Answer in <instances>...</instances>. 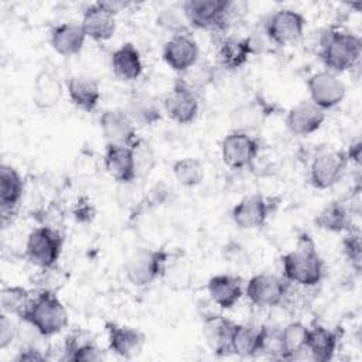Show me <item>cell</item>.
Masks as SVG:
<instances>
[{
  "label": "cell",
  "instance_id": "cell-6",
  "mask_svg": "<svg viewBox=\"0 0 362 362\" xmlns=\"http://www.w3.org/2000/svg\"><path fill=\"white\" fill-rule=\"evenodd\" d=\"M64 247V236L52 226L34 228L25 242V257L40 269L57 266Z\"/></svg>",
  "mask_w": 362,
  "mask_h": 362
},
{
  "label": "cell",
  "instance_id": "cell-38",
  "mask_svg": "<svg viewBox=\"0 0 362 362\" xmlns=\"http://www.w3.org/2000/svg\"><path fill=\"white\" fill-rule=\"evenodd\" d=\"M346 235L342 239V252L346 257L351 267L355 270L356 274L361 273L362 264V245H361V233L358 229H351L345 232Z\"/></svg>",
  "mask_w": 362,
  "mask_h": 362
},
{
  "label": "cell",
  "instance_id": "cell-8",
  "mask_svg": "<svg viewBox=\"0 0 362 362\" xmlns=\"http://www.w3.org/2000/svg\"><path fill=\"white\" fill-rule=\"evenodd\" d=\"M277 112L279 106L276 103L269 102L263 95L256 93L250 100H246L230 110V130L252 134L262 129L264 122Z\"/></svg>",
  "mask_w": 362,
  "mask_h": 362
},
{
  "label": "cell",
  "instance_id": "cell-18",
  "mask_svg": "<svg viewBox=\"0 0 362 362\" xmlns=\"http://www.w3.org/2000/svg\"><path fill=\"white\" fill-rule=\"evenodd\" d=\"M103 164L109 175L120 184H132L137 178L133 147L106 143Z\"/></svg>",
  "mask_w": 362,
  "mask_h": 362
},
{
  "label": "cell",
  "instance_id": "cell-36",
  "mask_svg": "<svg viewBox=\"0 0 362 362\" xmlns=\"http://www.w3.org/2000/svg\"><path fill=\"white\" fill-rule=\"evenodd\" d=\"M173 175L177 182L185 188H194L204 180V165L195 157L178 158L173 163Z\"/></svg>",
  "mask_w": 362,
  "mask_h": 362
},
{
  "label": "cell",
  "instance_id": "cell-42",
  "mask_svg": "<svg viewBox=\"0 0 362 362\" xmlns=\"http://www.w3.org/2000/svg\"><path fill=\"white\" fill-rule=\"evenodd\" d=\"M10 317L11 315L6 313L0 314V349L1 351L8 348L17 337V328Z\"/></svg>",
  "mask_w": 362,
  "mask_h": 362
},
{
  "label": "cell",
  "instance_id": "cell-34",
  "mask_svg": "<svg viewBox=\"0 0 362 362\" xmlns=\"http://www.w3.org/2000/svg\"><path fill=\"white\" fill-rule=\"evenodd\" d=\"M307 332H308V327H305L300 321L288 322L284 328L280 329L281 349H283L281 359H286V361L304 359V358L311 359L305 346Z\"/></svg>",
  "mask_w": 362,
  "mask_h": 362
},
{
  "label": "cell",
  "instance_id": "cell-3",
  "mask_svg": "<svg viewBox=\"0 0 362 362\" xmlns=\"http://www.w3.org/2000/svg\"><path fill=\"white\" fill-rule=\"evenodd\" d=\"M21 320L41 337H52L68 325V311L57 291L38 290Z\"/></svg>",
  "mask_w": 362,
  "mask_h": 362
},
{
  "label": "cell",
  "instance_id": "cell-12",
  "mask_svg": "<svg viewBox=\"0 0 362 362\" xmlns=\"http://www.w3.org/2000/svg\"><path fill=\"white\" fill-rule=\"evenodd\" d=\"M287 283L284 277L272 273H259L249 279L245 286V294L257 307H277L287 294Z\"/></svg>",
  "mask_w": 362,
  "mask_h": 362
},
{
  "label": "cell",
  "instance_id": "cell-24",
  "mask_svg": "<svg viewBox=\"0 0 362 362\" xmlns=\"http://www.w3.org/2000/svg\"><path fill=\"white\" fill-rule=\"evenodd\" d=\"M24 192V181L20 173L8 165H0V209H1V221L3 223L7 221V216L11 215Z\"/></svg>",
  "mask_w": 362,
  "mask_h": 362
},
{
  "label": "cell",
  "instance_id": "cell-35",
  "mask_svg": "<svg viewBox=\"0 0 362 362\" xmlns=\"http://www.w3.org/2000/svg\"><path fill=\"white\" fill-rule=\"evenodd\" d=\"M33 296L23 286H4L0 291L1 313L23 318Z\"/></svg>",
  "mask_w": 362,
  "mask_h": 362
},
{
  "label": "cell",
  "instance_id": "cell-16",
  "mask_svg": "<svg viewBox=\"0 0 362 362\" xmlns=\"http://www.w3.org/2000/svg\"><path fill=\"white\" fill-rule=\"evenodd\" d=\"M102 134L109 144L133 147L139 141L134 122L124 109H107L99 116Z\"/></svg>",
  "mask_w": 362,
  "mask_h": 362
},
{
  "label": "cell",
  "instance_id": "cell-45",
  "mask_svg": "<svg viewBox=\"0 0 362 362\" xmlns=\"http://www.w3.org/2000/svg\"><path fill=\"white\" fill-rule=\"evenodd\" d=\"M74 214H75L76 221H79V222H85V221H89V219L92 218V215H93V209H92L90 204H79Z\"/></svg>",
  "mask_w": 362,
  "mask_h": 362
},
{
  "label": "cell",
  "instance_id": "cell-5",
  "mask_svg": "<svg viewBox=\"0 0 362 362\" xmlns=\"http://www.w3.org/2000/svg\"><path fill=\"white\" fill-rule=\"evenodd\" d=\"M232 7L229 0H187L181 4L188 25L208 31L225 30Z\"/></svg>",
  "mask_w": 362,
  "mask_h": 362
},
{
  "label": "cell",
  "instance_id": "cell-41",
  "mask_svg": "<svg viewBox=\"0 0 362 362\" xmlns=\"http://www.w3.org/2000/svg\"><path fill=\"white\" fill-rule=\"evenodd\" d=\"M133 151H134L137 177H140L141 174L143 175L148 174L154 165V156H153L151 150L148 148V146L144 144V141L141 139H139V141L133 146Z\"/></svg>",
  "mask_w": 362,
  "mask_h": 362
},
{
  "label": "cell",
  "instance_id": "cell-33",
  "mask_svg": "<svg viewBox=\"0 0 362 362\" xmlns=\"http://www.w3.org/2000/svg\"><path fill=\"white\" fill-rule=\"evenodd\" d=\"M314 223L318 229L332 233L348 232L352 229L351 212L342 201L328 202L314 218Z\"/></svg>",
  "mask_w": 362,
  "mask_h": 362
},
{
  "label": "cell",
  "instance_id": "cell-43",
  "mask_svg": "<svg viewBox=\"0 0 362 362\" xmlns=\"http://www.w3.org/2000/svg\"><path fill=\"white\" fill-rule=\"evenodd\" d=\"M14 359H16L17 362H25V361H28V362H37V361H45L47 356H45V354H42L38 348H35V346H33V345H27V346L21 348V349L18 351V354L16 355Z\"/></svg>",
  "mask_w": 362,
  "mask_h": 362
},
{
  "label": "cell",
  "instance_id": "cell-10",
  "mask_svg": "<svg viewBox=\"0 0 362 362\" xmlns=\"http://www.w3.org/2000/svg\"><path fill=\"white\" fill-rule=\"evenodd\" d=\"M349 161L345 151L322 150L311 161L310 184L317 189H328L344 177Z\"/></svg>",
  "mask_w": 362,
  "mask_h": 362
},
{
  "label": "cell",
  "instance_id": "cell-1",
  "mask_svg": "<svg viewBox=\"0 0 362 362\" xmlns=\"http://www.w3.org/2000/svg\"><path fill=\"white\" fill-rule=\"evenodd\" d=\"M281 270L288 283L304 287L317 286L322 280L324 260L308 233H300L294 249L281 256Z\"/></svg>",
  "mask_w": 362,
  "mask_h": 362
},
{
  "label": "cell",
  "instance_id": "cell-14",
  "mask_svg": "<svg viewBox=\"0 0 362 362\" xmlns=\"http://www.w3.org/2000/svg\"><path fill=\"white\" fill-rule=\"evenodd\" d=\"M273 199L266 198L262 194H252L240 199L230 212L233 223L242 229H257L263 226L273 212Z\"/></svg>",
  "mask_w": 362,
  "mask_h": 362
},
{
  "label": "cell",
  "instance_id": "cell-26",
  "mask_svg": "<svg viewBox=\"0 0 362 362\" xmlns=\"http://www.w3.org/2000/svg\"><path fill=\"white\" fill-rule=\"evenodd\" d=\"M66 90L74 106L83 112H93L100 100L99 82L88 75H74L66 81Z\"/></svg>",
  "mask_w": 362,
  "mask_h": 362
},
{
  "label": "cell",
  "instance_id": "cell-28",
  "mask_svg": "<svg viewBox=\"0 0 362 362\" xmlns=\"http://www.w3.org/2000/svg\"><path fill=\"white\" fill-rule=\"evenodd\" d=\"M253 54L255 51L249 37H225L216 49L218 62L226 71L240 69Z\"/></svg>",
  "mask_w": 362,
  "mask_h": 362
},
{
  "label": "cell",
  "instance_id": "cell-19",
  "mask_svg": "<svg viewBox=\"0 0 362 362\" xmlns=\"http://www.w3.org/2000/svg\"><path fill=\"white\" fill-rule=\"evenodd\" d=\"M325 110L314 105L310 99L300 100L286 113L287 129L297 136H310L325 122Z\"/></svg>",
  "mask_w": 362,
  "mask_h": 362
},
{
  "label": "cell",
  "instance_id": "cell-2",
  "mask_svg": "<svg viewBox=\"0 0 362 362\" xmlns=\"http://www.w3.org/2000/svg\"><path fill=\"white\" fill-rule=\"evenodd\" d=\"M362 40L359 35L341 30L325 28L318 38V57L327 71L341 74L351 69L361 58Z\"/></svg>",
  "mask_w": 362,
  "mask_h": 362
},
{
  "label": "cell",
  "instance_id": "cell-40",
  "mask_svg": "<svg viewBox=\"0 0 362 362\" xmlns=\"http://www.w3.org/2000/svg\"><path fill=\"white\" fill-rule=\"evenodd\" d=\"M35 281L40 286V290L57 291L58 287L64 284L65 274L57 266L41 269V272L35 276Z\"/></svg>",
  "mask_w": 362,
  "mask_h": 362
},
{
  "label": "cell",
  "instance_id": "cell-20",
  "mask_svg": "<svg viewBox=\"0 0 362 362\" xmlns=\"http://www.w3.org/2000/svg\"><path fill=\"white\" fill-rule=\"evenodd\" d=\"M235 324L236 322L219 314L204 315L202 334L208 346L212 349L215 355L218 356L232 355L230 338H232Z\"/></svg>",
  "mask_w": 362,
  "mask_h": 362
},
{
  "label": "cell",
  "instance_id": "cell-21",
  "mask_svg": "<svg viewBox=\"0 0 362 362\" xmlns=\"http://www.w3.org/2000/svg\"><path fill=\"white\" fill-rule=\"evenodd\" d=\"M81 25L88 38L98 42L107 41L116 31V16L96 1L83 10Z\"/></svg>",
  "mask_w": 362,
  "mask_h": 362
},
{
  "label": "cell",
  "instance_id": "cell-25",
  "mask_svg": "<svg viewBox=\"0 0 362 362\" xmlns=\"http://www.w3.org/2000/svg\"><path fill=\"white\" fill-rule=\"evenodd\" d=\"M110 69L123 82H133L143 74L141 55L134 44L123 42L110 55Z\"/></svg>",
  "mask_w": 362,
  "mask_h": 362
},
{
  "label": "cell",
  "instance_id": "cell-7",
  "mask_svg": "<svg viewBox=\"0 0 362 362\" xmlns=\"http://www.w3.org/2000/svg\"><path fill=\"white\" fill-rule=\"evenodd\" d=\"M305 17L293 8H279L273 11L263 24V33L266 38L279 45H293L298 42L304 35Z\"/></svg>",
  "mask_w": 362,
  "mask_h": 362
},
{
  "label": "cell",
  "instance_id": "cell-44",
  "mask_svg": "<svg viewBox=\"0 0 362 362\" xmlns=\"http://www.w3.org/2000/svg\"><path fill=\"white\" fill-rule=\"evenodd\" d=\"M361 153H362V144L361 141H355L354 144L349 146V148L345 151L346 157H348V161L349 163H355L356 165L361 164Z\"/></svg>",
  "mask_w": 362,
  "mask_h": 362
},
{
  "label": "cell",
  "instance_id": "cell-11",
  "mask_svg": "<svg viewBox=\"0 0 362 362\" xmlns=\"http://www.w3.org/2000/svg\"><path fill=\"white\" fill-rule=\"evenodd\" d=\"M163 109L165 115L178 124L192 123L199 112L198 93L192 90L184 81L177 78L171 86V90L163 100Z\"/></svg>",
  "mask_w": 362,
  "mask_h": 362
},
{
  "label": "cell",
  "instance_id": "cell-23",
  "mask_svg": "<svg viewBox=\"0 0 362 362\" xmlns=\"http://www.w3.org/2000/svg\"><path fill=\"white\" fill-rule=\"evenodd\" d=\"M86 34L81 23H61L51 28L49 44L52 49L61 57L78 55L86 41Z\"/></svg>",
  "mask_w": 362,
  "mask_h": 362
},
{
  "label": "cell",
  "instance_id": "cell-46",
  "mask_svg": "<svg viewBox=\"0 0 362 362\" xmlns=\"http://www.w3.org/2000/svg\"><path fill=\"white\" fill-rule=\"evenodd\" d=\"M107 11H110V13H113L115 16L119 13V11H122L123 8H126L127 6H130V3H127V1H99Z\"/></svg>",
  "mask_w": 362,
  "mask_h": 362
},
{
  "label": "cell",
  "instance_id": "cell-4",
  "mask_svg": "<svg viewBox=\"0 0 362 362\" xmlns=\"http://www.w3.org/2000/svg\"><path fill=\"white\" fill-rule=\"evenodd\" d=\"M168 257L164 249L139 247L124 262V276L136 287L148 286L164 276Z\"/></svg>",
  "mask_w": 362,
  "mask_h": 362
},
{
  "label": "cell",
  "instance_id": "cell-22",
  "mask_svg": "<svg viewBox=\"0 0 362 362\" xmlns=\"http://www.w3.org/2000/svg\"><path fill=\"white\" fill-rule=\"evenodd\" d=\"M211 301L222 310L232 308L243 296V280L232 274H215L206 283Z\"/></svg>",
  "mask_w": 362,
  "mask_h": 362
},
{
  "label": "cell",
  "instance_id": "cell-13",
  "mask_svg": "<svg viewBox=\"0 0 362 362\" xmlns=\"http://www.w3.org/2000/svg\"><path fill=\"white\" fill-rule=\"evenodd\" d=\"M307 89L310 95L308 99L322 110L338 106L346 95L345 83L337 74L327 69L313 74L307 79Z\"/></svg>",
  "mask_w": 362,
  "mask_h": 362
},
{
  "label": "cell",
  "instance_id": "cell-15",
  "mask_svg": "<svg viewBox=\"0 0 362 362\" xmlns=\"http://www.w3.org/2000/svg\"><path fill=\"white\" fill-rule=\"evenodd\" d=\"M199 58V47L189 33L171 35L163 45L164 62L180 75L191 69Z\"/></svg>",
  "mask_w": 362,
  "mask_h": 362
},
{
  "label": "cell",
  "instance_id": "cell-37",
  "mask_svg": "<svg viewBox=\"0 0 362 362\" xmlns=\"http://www.w3.org/2000/svg\"><path fill=\"white\" fill-rule=\"evenodd\" d=\"M156 24L160 28L168 31L171 35L188 33V27H189L185 20L181 6L178 8L173 7V6L163 8L156 17Z\"/></svg>",
  "mask_w": 362,
  "mask_h": 362
},
{
  "label": "cell",
  "instance_id": "cell-9",
  "mask_svg": "<svg viewBox=\"0 0 362 362\" xmlns=\"http://www.w3.org/2000/svg\"><path fill=\"white\" fill-rule=\"evenodd\" d=\"M259 153L260 141L257 137L249 133L230 130L221 141L222 161L232 170H243L250 167Z\"/></svg>",
  "mask_w": 362,
  "mask_h": 362
},
{
  "label": "cell",
  "instance_id": "cell-30",
  "mask_svg": "<svg viewBox=\"0 0 362 362\" xmlns=\"http://www.w3.org/2000/svg\"><path fill=\"white\" fill-rule=\"evenodd\" d=\"M305 346L311 361L328 362L337 352L338 335L324 325L314 324L313 327H308Z\"/></svg>",
  "mask_w": 362,
  "mask_h": 362
},
{
  "label": "cell",
  "instance_id": "cell-29",
  "mask_svg": "<svg viewBox=\"0 0 362 362\" xmlns=\"http://www.w3.org/2000/svg\"><path fill=\"white\" fill-rule=\"evenodd\" d=\"M124 112L140 126H153L161 120L163 113L158 102L154 96L144 92H134L127 99Z\"/></svg>",
  "mask_w": 362,
  "mask_h": 362
},
{
  "label": "cell",
  "instance_id": "cell-39",
  "mask_svg": "<svg viewBox=\"0 0 362 362\" xmlns=\"http://www.w3.org/2000/svg\"><path fill=\"white\" fill-rule=\"evenodd\" d=\"M178 78L198 93V90L205 88L214 79V69L208 64L197 62L191 69L181 74Z\"/></svg>",
  "mask_w": 362,
  "mask_h": 362
},
{
  "label": "cell",
  "instance_id": "cell-17",
  "mask_svg": "<svg viewBox=\"0 0 362 362\" xmlns=\"http://www.w3.org/2000/svg\"><path fill=\"white\" fill-rule=\"evenodd\" d=\"M105 329L107 335L109 349L122 358L130 359L137 356L143 351L147 341L144 332L129 325H120L117 322L106 321Z\"/></svg>",
  "mask_w": 362,
  "mask_h": 362
},
{
  "label": "cell",
  "instance_id": "cell-31",
  "mask_svg": "<svg viewBox=\"0 0 362 362\" xmlns=\"http://www.w3.org/2000/svg\"><path fill=\"white\" fill-rule=\"evenodd\" d=\"M105 352L96 345L90 334L85 331H75L66 337L64 345L65 361H102L105 359Z\"/></svg>",
  "mask_w": 362,
  "mask_h": 362
},
{
  "label": "cell",
  "instance_id": "cell-27",
  "mask_svg": "<svg viewBox=\"0 0 362 362\" xmlns=\"http://www.w3.org/2000/svg\"><path fill=\"white\" fill-rule=\"evenodd\" d=\"M264 331L266 325L235 324L230 338L232 355H238L242 358H252L260 355Z\"/></svg>",
  "mask_w": 362,
  "mask_h": 362
},
{
  "label": "cell",
  "instance_id": "cell-32",
  "mask_svg": "<svg viewBox=\"0 0 362 362\" xmlns=\"http://www.w3.org/2000/svg\"><path fill=\"white\" fill-rule=\"evenodd\" d=\"M62 96V85L58 76L49 71L42 69L37 74L33 86V102L38 109H51L58 105Z\"/></svg>",
  "mask_w": 362,
  "mask_h": 362
}]
</instances>
